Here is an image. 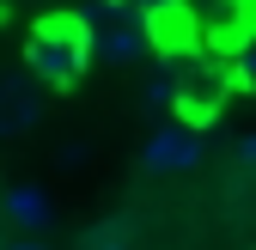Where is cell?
<instances>
[{"label":"cell","instance_id":"cell-5","mask_svg":"<svg viewBox=\"0 0 256 250\" xmlns=\"http://www.w3.org/2000/svg\"><path fill=\"white\" fill-rule=\"evenodd\" d=\"M226 68H232V86L256 98V24H250L244 37H238V43L226 49Z\"/></svg>","mask_w":256,"mask_h":250},{"label":"cell","instance_id":"cell-7","mask_svg":"<svg viewBox=\"0 0 256 250\" xmlns=\"http://www.w3.org/2000/svg\"><path fill=\"white\" fill-rule=\"evenodd\" d=\"M140 6V18H152V12H165V6H177V0H134Z\"/></svg>","mask_w":256,"mask_h":250},{"label":"cell","instance_id":"cell-9","mask_svg":"<svg viewBox=\"0 0 256 250\" xmlns=\"http://www.w3.org/2000/svg\"><path fill=\"white\" fill-rule=\"evenodd\" d=\"M238 152H244V159H256V134H244V146H238Z\"/></svg>","mask_w":256,"mask_h":250},{"label":"cell","instance_id":"cell-3","mask_svg":"<svg viewBox=\"0 0 256 250\" xmlns=\"http://www.w3.org/2000/svg\"><path fill=\"white\" fill-rule=\"evenodd\" d=\"M140 165L158 171V177H183V171H196V165H202V146H196V134L165 128V134H152V140L140 146Z\"/></svg>","mask_w":256,"mask_h":250},{"label":"cell","instance_id":"cell-10","mask_svg":"<svg viewBox=\"0 0 256 250\" xmlns=\"http://www.w3.org/2000/svg\"><path fill=\"white\" fill-rule=\"evenodd\" d=\"M92 250H128V244L122 238H104V244H92Z\"/></svg>","mask_w":256,"mask_h":250},{"label":"cell","instance_id":"cell-2","mask_svg":"<svg viewBox=\"0 0 256 250\" xmlns=\"http://www.w3.org/2000/svg\"><path fill=\"white\" fill-rule=\"evenodd\" d=\"M24 68H30V80H37V86L68 92V86L80 80V68H86V55L61 49V43H49V37H30V43H24Z\"/></svg>","mask_w":256,"mask_h":250},{"label":"cell","instance_id":"cell-6","mask_svg":"<svg viewBox=\"0 0 256 250\" xmlns=\"http://www.w3.org/2000/svg\"><path fill=\"white\" fill-rule=\"evenodd\" d=\"M6 214L18 226H43L49 220V202H43V190H6Z\"/></svg>","mask_w":256,"mask_h":250},{"label":"cell","instance_id":"cell-4","mask_svg":"<svg viewBox=\"0 0 256 250\" xmlns=\"http://www.w3.org/2000/svg\"><path fill=\"white\" fill-rule=\"evenodd\" d=\"M30 37H49V43H61V49H74V55H86L92 61V18H80V12H68V6H55V12H43L37 24H30Z\"/></svg>","mask_w":256,"mask_h":250},{"label":"cell","instance_id":"cell-1","mask_svg":"<svg viewBox=\"0 0 256 250\" xmlns=\"http://www.w3.org/2000/svg\"><path fill=\"white\" fill-rule=\"evenodd\" d=\"M43 122V86L30 68H0V140H18Z\"/></svg>","mask_w":256,"mask_h":250},{"label":"cell","instance_id":"cell-8","mask_svg":"<svg viewBox=\"0 0 256 250\" xmlns=\"http://www.w3.org/2000/svg\"><path fill=\"white\" fill-rule=\"evenodd\" d=\"M6 250H43V244H37V238H18V244H6Z\"/></svg>","mask_w":256,"mask_h":250},{"label":"cell","instance_id":"cell-11","mask_svg":"<svg viewBox=\"0 0 256 250\" xmlns=\"http://www.w3.org/2000/svg\"><path fill=\"white\" fill-rule=\"evenodd\" d=\"M6 12H12V6H6V0H0V24H6Z\"/></svg>","mask_w":256,"mask_h":250}]
</instances>
